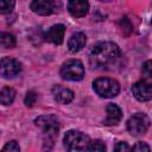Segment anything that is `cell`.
Returning a JSON list of instances; mask_svg holds the SVG:
<instances>
[{
	"instance_id": "cell-1",
	"label": "cell",
	"mask_w": 152,
	"mask_h": 152,
	"mask_svg": "<svg viewBox=\"0 0 152 152\" xmlns=\"http://www.w3.org/2000/svg\"><path fill=\"white\" fill-rule=\"evenodd\" d=\"M122 56L118 44L113 42H100L89 52V63L94 69H108L114 65Z\"/></svg>"
},
{
	"instance_id": "cell-2",
	"label": "cell",
	"mask_w": 152,
	"mask_h": 152,
	"mask_svg": "<svg viewBox=\"0 0 152 152\" xmlns=\"http://www.w3.org/2000/svg\"><path fill=\"white\" fill-rule=\"evenodd\" d=\"M34 122L43 131L44 148L46 147V144H49V147L51 148L53 145V140L57 137L59 129V124L57 118L53 115H40L34 120Z\"/></svg>"
},
{
	"instance_id": "cell-3",
	"label": "cell",
	"mask_w": 152,
	"mask_h": 152,
	"mask_svg": "<svg viewBox=\"0 0 152 152\" xmlns=\"http://www.w3.org/2000/svg\"><path fill=\"white\" fill-rule=\"evenodd\" d=\"M90 138L81 131L70 129L65 133L63 144L66 152H87Z\"/></svg>"
},
{
	"instance_id": "cell-4",
	"label": "cell",
	"mask_w": 152,
	"mask_h": 152,
	"mask_svg": "<svg viewBox=\"0 0 152 152\" xmlns=\"http://www.w3.org/2000/svg\"><path fill=\"white\" fill-rule=\"evenodd\" d=\"M93 88L95 93L104 99L114 97L120 91V84L116 80L109 77H99L93 82Z\"/></svg>"
},
{
	"instance_id": "cell-5",
	"label": "cell",
	"mask_w": 152,
	"mask_h": 152,
	"mask_svg": "<svg viewBox=\"0 0 152 152\" xmlns=\"http://www.w3.org/2000/svg\"><path fill=\"white\" fill-rule=\"evenodd\" d=\"M62 78L68 81H81L84 76L83 63L78 59H69L61 66L59 71Z\"/></svg>"
},
{
	"instance_id": "cell-6",
	"label": "cell",
	"mask_w": 152,
	"mask_h": 152,
	"mask_svg": "<svg viewBox=\"0 0 152 152\" xmlns=\"http://www.w3.org/2000/svg\"><path fill=\"white\" fill-rule=\"evenodd\" d=\"M148 126H150V119L144 113H135L127 121V129L134 137L144 134L147 131Z\"/></svg>"
},
{
	"instance_id": "cell-7",
	"label": "cell",
	"mask_w": 152,
	"mask_h": 152,
	"mask_svg": "<svg viewBox=\"0 0 152 152\" xmlns=\"http://www.w3.org/2000/svg\"><path fill=\"white\" fill-rule=\"evenodd\" d=\"M21 71L20 63L11 57H2L1 59V76L5 78L14 77Z\"/></svg>"
},
{
	"instance_id": "cell-8",
	"label": "cell",
	"mask_w": 152,
	"mask_h": 152,
	"mask_svg": "<svg viewBox=\"0 0 152 152\" xmlns=\"http://www.w3.org/2000/svg\"><path fill=\"white\" fill-rule=\"evenodd\" d=\"M132 93L138 101L146 102V101L152 100V87H150L142 81L135 82L132 86Z\"/></svg>"
},
{
	"instance_id": "cell-9",
	"label": "cell",
	"mask_w": 152,
	"mask_h": 152,
	"mask_svg": "<svg viewBox=\"0 0 152 152\" xmlns=\"http://www.w3.org/2000/svg\"><path fill=\"white\" fill-rule=\"evenodd\" d=\"M64 33H65V26L62 24H57L51 26L44 34V38L46 42L52 43L55 45H59L63 43V38H64Z\"/></svg>"
},
{
	"instance_id": "cell-10",
	"label": "cell",
	"mask_w": 152,
	"mask_h": 152,
	"mask_svg": "<svg viewBox=\"0 0 152 152\" xmlns=\"http://www.w3.org/2000/svg\"><path fill=\"white\" fill-rule=\"evenodd\" d=\"M56 4L50 0H33L30 4L31 10L39 15H50L55 11Z\"/></svg>"
},
{
	"instance_id": "cell-11",
	"label": "cell",
	"mask_w": 152,
	"mask_h": 152,
	"mask_svg": "<svg viewBox=\"0 0 152 152\" xmlns=\"http://www.w3.org/2000/svg\"><path fill=\"white\" fill-rule=\"evenodd\" d=\"M106 113H107V116L103 120V125H106V126L116 125L122 118V112H121L120 107L116 106L115 103H108L106 107Z\"/></svg>"
},
{
	"instance_id": "cell-12",
	"label": "cell",
	"mask_w": 152,
	"mask_h": 152,
	"mask_svg": "<svg viewBox=\"0 0 152 152\" xmlns=\"http://www.w3.org/2000/svg\"><path fill=\"white\" fill-rule=\"evenodd\" d=\"M89 4L84 0H71L68 2V11L75 18L84 17L88 13Z\"/></svg>"
},
{
	"instance_id": "cell-13",
	"label": "cell",
	"mask_w": 152,
	"mask_h": 152,
	"mask_svg": "<svg viewBox=\"0 0 152 152\" xmlns=\"http://www.w3.org/2000/svg\"><path fill=\"white\" fill-rule=\"evenodd\" d=\"M52 95L55 101L61 104H68L74 100V93L62 86H55L52 89Z\"/></svg>"
},
{
	"instance_id": "cell-14",
	"label": "cell",
	"mask_w": 152,
	"mask_h": 152,
	"mask_svg": "<svg viewBox=\"0 0 152 152\" xmlns=\"http://www.w3.org/2000/svg\"><path fill=\"white\" fill-rule=\"evenodd\" d=\"M87 43V37L83 32H75L68 40V50L72 53L78 52L84 48Z\"/></svg>"
},
{
	"instance_id": "cell-15",
	"label": "cell",
	"mask_w": 152,
	"mask_h": 152,
	"mask_svg": "<svg viewBox=\"0 0 152 152\" xmlns=\"http://www.w3.org/2000/svg\"><path fill=\"white\" fill-rule=\"evenodd\" d=\"M15 97V90L11 87H4L0 91V101L4 106H8Z\"/></svg>"
},
{
	"instance_id": "cell-16",
	"label": "cell",
	"mask_w": 152,
	"mask_h": 152,
	"mask_svg": "<svg viewBox=\"0 0 152 152\" xmlns=\"http://www.w3.org/2000/svg\"><path fill=\"white\" fill-rule=\"evenodd\" d=\"M141 76H142V82L152 87V59H148L142 64Z\"/></svg>"
},
{
	"instance_id": "cell-17",
	"label": "cell",
	"mask_w": 152,
	"mask_h": 152,
	"mask_svg": "<svg viewBox=\"0 0 152 152\" xmlns=\"http://www.w3.org/2000/svg\"><path fill=\"white\" fill-rule=\"evenodd\" d=\"M0 42H1V45L5 49H12V48L15 46V38H14V36L11 34V33H7V32H2L1 33Z\"/></svg>"
},
{
	"instance_id": "cell-18",
	"label": "cell",
	"mask_w": 152,
	"mask_h": 152,
	"mask_svg": "<svg viewBox=\"0 0 152 152\" xmlns=\"http://www.w3.org/2000/svg\"><path fill=\"white\" fill-rule=\"evenodd\" d=\"M87 152H106V145L100 139L90 140Z\"/></svg>"
},
{
	"instance_id": "cell-19",
	"label": "cell",
	"mask_w": 152,
	"mask_h": 152,
	"mask_svg": "<svg viewBox=\"0 0 152 152\" xmlns=\"http://www.w3.org/2000/svg\"><path fill=\"white\" fill-rule=\"evenodd\" d=\"M1 152H20V147L19 144L15 140H11L8 141L1 150Z\"/></svg>"
},
{
	"instance_id": "cell-20",
	"label": "cell",
	"mask_w": 152,
	"mask_h": 152,
	"mask_svg": "<svg viewBox=\"0 0 152 152\" xmlns=\"http://www.w3.org/2000/svg\"><path fill=\"white\" fill-rule=\"evenodd\" d=\"M14 7V1H8V0H2L0 2V13L6 14L10 13Z\"/></svg>"
},
{
	"instance_id": "cell-21",
	"label": "cell",
	"mask_w": 152,
	"mask_h": 152,
	"mask_svg": "<svg viewBox=\"0 0 152 152\" xmlns=\"http://www.w3.org/2000/svg\"><path fill=\"white\" fill-rule=\"evenodd\" d=\"M131 152H151L150 146L144 141H138L133 147Z\"/></svg>"
},
{
	"instance_id": "cell-22",
	"label": "cell",
	"mask_w": 152,
	"mask_h": 152,
	"mask_svg": "<svg viewBox=\"0 0 152 152\" xmlns=\"http://www.w3.org/2000/svg\"><path fill=\"white\" fill-rule=\"evenodd\" d=\"M36 101H37V94L33 90L28 91L26 94V96H25V100H24V102H25V104L27 107H32L36 103Z\"/></svg>"
},
{
	"instance_id": "cell-23",
	"label": "cell",
	"mask_w": 152,
	"mask_h": 152,
	"mask_svg": "<svg viewBox=\"0 0 152 152\" xmlns=\"http://www.w3.org/2000/svg\"><path fill=\"white\" fill-rule=\"evenodd\" d=\"M114 152H131V151H129V146L127 145V142H125V141H119V142L114 146Z\"/></svg>"
},
{
	"instance_id": "cell-24",
	"label": "cell",
	"mask_w": 152,
	"mask_h": 152,
	"mask_svg": "<svg viewBox=\"0 0 152 152\" xmlns=\"http://www.w3.org/2000/svg\"><path fill=\"white\" fill-rule=\"evenodd\" d=\"M151 25H152V19H151Z\"/></svg>"
}]
</instances>
